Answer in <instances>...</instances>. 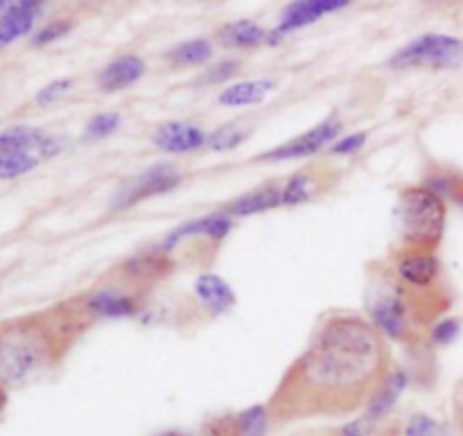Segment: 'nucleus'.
<instances>
[{
	"mask_svg": "<svg viewBox=\"0 0 463 436\" xmlns=\"http://www.w3.org/2000/svg\"><path fill=\"white\" fill-rule=\"evenodd\" d=\"M118 125H120V116H118V113H98V116L89 122V127H86V138H104V136H109L111 131H116Z\"/></svg>",
	"mask_w": 463,
	"mask_h": 436,
	"instance_id": "25",
	"label": "nucleus"
},
{
	"mask_svg": "<svg viewBox=\"0 0 463 436\" xmlns=\"http://www.w3.org/2000/svg\"><path fill=\"white\" fill-rule=\"evenodd\" d=\"M389 374L392 351L371 321L328 317L267 401L269 423L342 419L369 405Z\"/></svg>",
	"mask_w": 463,
	"mask_h": 436,
	"instance_id": "1",
	"label": "nucleus"
},
{
	"mask_svg": "<svg viewBox=\"0 0 463 436\" xmlns=\"http://www.w3.org/2000/svg\"><path fill=\"white\" fill-rule=\"evenodd\" d=\"M269 425V414L265 405H256L238 414V428L242 436H262Z\"/></svg>",
	"mask_w": 463,
	"mask_h": 436,
	"instance_id": "23",
	"label": "nucleus"
},
{
	"mask_svg": "<svg viewBox=\"0 0 463 436\" xmlns=\"http://www.w3.org/2000/svg\"><path fill=\"white\" fill-rule=\"evenodd\" d=\"M366 143V134L362 131V134H351V136H344L339 143L333 145V149L330 152L333 154H353V152H360L362 147H364Z\"/></svg>",
	"mask_w": 463,
	"mask_h": 436,
	"instance_id": "31",
	"label": "nucleus"
},
{
	"mask_svg": "<svg viewBox=\"0 0 463 436\" xmlns=\"http://www.w3.org/2000/svg\"><path fill=\"white\" fill-rule=\"evenodd\" d=\"M5 403H7V393H5V389H3V387H0V412H3Z\"/></svg>",
	"mask_w": 463,
	"mask_h": 436,
	"instance_id": "34",
	"label": "nucleus"
},
{
	"mask_svg": "<svg viewBox=\"0 0 463 436\" xmlns=\"http://www.w3.org/2000/svg\"><path fill=\"white\" fill-rule=\"evenodd\" d=\"M276 206H283V185L267 184L262 188L253 190V193H247L235 199L229 206V215L247 217L256 215V213H265Z\"/></svg>",
	"mask_w": 463,
	"mask_h": 436,
	"instance_id": "15",
	"label": "nucleus"
},
{
	"mask_svg": "<svg viewBox=\"0 0 463 436\" xmlns=\"http://www.w3.org/2000/svg\"><path fill=\"white\" fill-rule=\"evenodd\" d=\"M238 71H240L238 59H224V62H217L215 66H211L206 72H202L199 84H220V81H226L231 80V77L238 75Z\"/></svg>",
	"mask_w": 463,
	"mask_h": 436,
	"instance_id": "26",
	"label": "nucleus"
},
{
	"mask_svg": "<svg viewBox=\"0 0 463 436\" xmlns=\"http://www.w3.org/2000/svg\"><path fill=\"white\" fill-rule=\"evenodd\" d=\"M194 292H197L199 301L208 308L213 315H222L235 306V292L224 279L215 274H202L194 280Z\"/></svg>",
	"mask_w": 463,
	"mask_h": 436,
	"instance_id": "14",
	"label": "nucleus"
},
{
	"mask_svg": "<svg viewBox=\"0 0 463 436\" xmlns=\"http://www.w3.org/2000/svg\"><path fill=\"white\" fill-rule=\"evenodd\" d=\"M72 27V21H54V23H48V25L43 27V30H39L34 34V39H32V45H45V43H52V41L61 39L66 32H71Z\"/></svg>",
	"mask_w": 463,
	"mask_h": 436,
	"instance_id": "28",
	"label": "nucleus"
},
{
	"mask_svg": "<svg viewBox=\"0 0 463 436\" xmlns=\"http://www.w3.org/2000/svg\"><path fill=\"white\" fill-rule=\"evenodd\" d=\"M369 430H371V425L366 423L364 419H357V421H351V423L344 425V428L339 430L337 436H366Z\"/></svg>",
	"mask_w": 463,
	"mask_h": 436,
	"instance_id": "33",
	"label": "nucleus"
},
{
	"mask_svg": "<svg viewBox=\"0 0 463 436\" xmlns=\"http://www.w3.org/2000/svg\"><path fill=\"white\" fill-rule=\"evenodd\" d=\"M41 156L21 149H0V179H16L39 166Z\"/></svg>",
	"mask_w": 463,
	"mask_h": 436,
	"instance_id": "20",
	"label": "nucleus"
},
{
	"mask_svg": "<svg viewBox=\"0 0 463 436\" xmlns=\"http://www.w3.org/2000/svg\"><path fill=\"white\" fill-rule=\"evenodd\" d=\"M276 81L269 77H262V80H249V81H238V84L229 86L226 90H222L220 102L224 107H249V104H258L267 98V95L274 90Z\"/></svg>",
	"mask_w": 463,
	"mask_h": 436,
	"instance_id": "16",
	"label": "nucleus"
},
{
	"mask_svg": "<svg viewBox=\"0 0 463 436\" xmlns=\"http://www.w3.org/2000/svg\"><path fill=\"white\" fill-rule=\"evenodd\" d=\"M398 213L405 247L437 251L446 233V202L425 185H407L398 197Z\"/></svg>",
	"mask_w": 463,
	"mask_h": 436,
	"instance_id": "2",
	"label": "nucleus"
},
{
	"mask_svg": "<svg viewBox=\"0 0 463 436\" xmlns=\"http://www.w3.org/2000/svg\"><path fill=\"white\" fill-rule=\"evenodd\" d=\"M312 188H315V179L312 172H298L292 175L283 185V206H298L306 204L312 197Z\"/></svg>",
	"mask_w": 463,
	"mask_h": 436,
	"instance_id": "22",
	"label": "nucleus"
},
{
	"mask_svg": "<svg viewBox=\"0 0 463 436\" xmlns=\"http://www.w3.org/2000/svg\"><path fill=\"white\" fill-rule=\"evenodd\" d=\"M405 387H407L405 371L402 369L392 371V374H389V378L383 383V387L378 389V393H375V396L371 398L369 405H366V412L362 419H364L371 428H373L375 423H380L383 419H387V416L392 414L393 407H396L401 393L405 392Z\"/></svg>",
	"mask_w": 463,
	"mask_h": 436,
	"instance_id": "12",
	"label": "nucleus"
},
{
	"mask_svg": "<svg viewBox=\"0 0 463 436\" xmlns=\"http://www.w3.org/2000/svg\"><path fill=\"white\" fill-rule=\"evenodd\" d=\"M247 134L249 131L242 129V127L226 125V127H220L217 131H213V134L208 136L206 145L211 149H215V152H226V149L238 147V145L247 138Z\"/></svg>",
	"mask_w": 463,
	"mask_h": 436,
	"instance_id": "24",
	"label": "nucleus"
},
{
	"mask_svg": "<svg viewBox=\"0 0 463 436\" xmlns=\"http://www.w3.org/2000/svg\"><path fill=\"white\" fill-rule=\"evenodd\" d=\"M231 229H233V220H231L229 213H213V215L184 222L181 226H176V229L163 240L161 249L163 251H170V249H175L181 240L197 238V235H206V238L220 242V240H224L226 235H229Z\"/></svg>",
	"mask_w": 463,
	"mask_h": 436,
	"instance_id": "9",
	"label": "nucleus"
},
{
	"mask_svg": "<svg viewBox=\"0 0 463 436\" xmlns=\"http://www.w3.org/2000/svg\"><path fill=\"white\" fill-rule=\"evenodd\" d=\"M441 434V428L434 419L425 414H416L411 416L410 423L405 428V436H439Z\"/></svg>",
	"mask_w": 463,
	"mask_h": 436,
	"instance_id": "29",
	"label": "nucleus"
},
{
	"mask_svg": "<svg viewBox=\"0 0 463 436\" xmlns=\"http://www.w3.org/2000/svg\"><path fill=\"white\" fill-rule=\"evenodd\" d=\"M145 75V62L136 54H125V57L113 59L111 63L99 71L98 84L99 89L107 90V93H113V90H122L127 86L136 84L140 77Z\"/></svg>",
	"mask_w": 463,
	"mask_h": 436,
	"instance_id": "11",
	"label": "nucleus"
},
{
	"mask_svg": "<svg viewBox=\"0 0 463 436\" xmlns=\"http://www.w3.org/2000/svg\"><path fill=\"white\" fill-rule=\"evenodd\" d=\"M423 185L432 190L443 202H455L463 206V172L455 167H432L425 175Z\"/></svg>",
	"mask_w": 463,
	"mask_h": 436,
	"instance_id": "17",
	"label": "nucleus"
},
{
	"mask_svg": "<svg viewBox=\"0 0 463 436\" xmlns=\"http://www.w3.org/2000/svg\"><path fill=\"white\" fill-rule=\"evenodd\" d=\"M459 328H461L459 321L446 319V321H441V324L434 326L432 335H430V337H432V342L439 344V346H446V344H450L452 339L459 335Z\"/></svg>",
	"mask_w": 463,
	"mask_h": 436,
	"instance_id": "30",
	"label": "nucleus"
},
{
	"mask_svg": "<svg viewBox=\"0 0 463 436\" xmlns=\"http://www.w3.org/2000/svg\"><path fill=\"white\" fill-rule=\"evenodd\" d=\"M172 267H175V262L158 247V251H145L140 256L129 258L127 262H122L120 270L127 283L136 285V288H149L156 280L165 279Z\"/></svg>",
	"mask_w": 463,
	"mask_h": 436,
	"instance_id": "8",
	"label": "nucleus"
},
{
	"mask_svg": "<svg viewBox=\"0 0 463 436\" xmlns=\"http://www.w3.org/2000/svg\"><path fill=\"white\" fill-rule=\"evenodd\" d=\"M89 308L95 317H131L136 315V301L131 294L116 289H99L90 294Z\"/></svg>",
	"mask_w": 463,
	"mask_h": 436,
	"instance_id": "18",
	"label": "nucleus"
},
{
	"mask_svg": "<svg viewBox=\"0 0 463 436\" xmlns=\"http://www.w3.org/2000/svg\"><path fill=\"white\" fill-rule=\"evenodd\" d=\"M463 59V43L455 36L446 34H425L407 43L401 52L393 54V68L411 66H434L448 68L455 66Z\"/></svg>",
	"mask_w": 463,
	"mask_h": 436,
	"instance_id": "3",
	"label": "nucleus"
},
{
	"mask_svg": "<svg viewBox=\"0 0 463 436\" xmlns=\"http://www.w3.org/2000/svg\"><path fill=\"white\" fill-rule=\"evenodd\" d=\"M213 57V45L206 39H190L185 43L175 45L167 52V59L179 66H194V63H203L206 59Z\"/></svg>",
	"mask_w": 463,
	"mask_h": 436,
	"instance_id": "21",
	"label": "nucleus"
},
{
	"mask_svg": "<svg viewBox=\"0 0 463 436\" xmlns=\"http://www.w3.org/2000/svg\"><path fill=\"white\" fill-rule=\"evenodd\" d=\"M396 274L402 283L416 289L434 288L441 276V261L437 251H420V249H401L393 258Z\"/></svg>",
	"mask_w": 463,
	"mask_h": 436,
	"instance_id": "6",
	"label": "nucleus"
},
{
	"mask_svg": "<svg viewBox=\"0 0 463 436\" xmlns=\"http://www.w3.org/2000/svg\"><path fill=\"white\" fill-rule=\"evenodd\" d=\"M452 419H455L457 430L463 436V375L459 383L455 384V392H452Z\"/></svg>",
	"mask_w": 463,
	"mask_h": 436,
	"instance_id": "32",
	"label": "nucleus"
},
{
	"mask_svg": "<svg viewBox=\"0 0 463 436\" xmlns=\"http://www.w3.org/2000/svg\"><path fill=\"white\" fill-rule=\"evenodd\" d=\"M163 436H184V434H179V432H167V434H163Z\"/></svg>",
	"mask_w": 463,
	"mask_h": 436,
	"instance_id": "35",
	"label": "nucleus"
},
{
	"mask_svg": "<svg viewBox=\"0 0 463 436\" xmlns=\"http://www.w3.org/2000/svg\"><path fill=\"white\" fill-rule=\"evenodd\" d=\"M351 5L348 0H306V3H292L280 16L279 27L267 36V41L271 39V43H279V39L288 32L298 30L303 25H310V23L319 21L326 14H333L337 9Z\"/></svg>",
	"mask_w": 463,
	"mask_h": 436,
	"instance_id": "7",
	"label": "nucleus"
},
{
	"mask_svg": "<svg viewBox=\"0 0 463 436\" xmlns=\"http://www.w3.org/2000/svg\"><path fill=\"white\" fill-rule=\"evenodd\" d=\"M179 184L181 175L175 166H170V163L152 166L149 170H145L143 175L134 176V179L127 181V184L118 190V194L111 202V208L113 211H125V208L136 206V204L145 202V199L170 193V190H175Z\"/></svg>",
	"mask_w": 463,
	"mask_h": 436,
	"instance_id": "4",
	"label": "nucleus"
},
{
	"mask_svg": "<svg viewBox=\"0 0 463 436\" xmlns=\"http://www.w3.org/2000/svg\"><path fill=\"white\" fill-rule=\"evenodd\" d=\"M206 134L188 122H165L154 131V145L163 152L185 154L206 145Z\"/></svg>",
	"mask_w": 463,
	"mask_h": 436,
	"instance_id": "10",
	"label": "nucleus"
},
{
	"mask_svg": "<svg viewBox=\"0 0 463 436\" xmlns=\"http://www.w3.org/2000/svg\"><path fill=\"white\" fill-rule=\"evenodd\" d=\"M342 131V122L337 118H328V120L319 122L317 127H312L310 131L306 134L297 136L289 143L280 145V147L269 149V152L262 154V161H292V158H303V156H312L319 149L328 147L335 138Z\"/></svg>",
	"mask_w": 463,
	"mask_h": 436,
	"instance_id": "5",
	"label": "nucleus"
},
{
	"mask_svg": "<svg viewBox=\"0 0 463 436\" xmlns=\"http://www.w3.org/2000/svg\"><path fill=\"white\" fill-rule=\"evenodd\" d=\"M265 39V30L253 21L226 23L220 30V41L226 48H251Z\"/></svg>",
	"mask_w": 463,
	"mask_h": 436,
	"instance_id": "19",
	"label": "nucleus"
},
{
	"mask_svg": "<svg viewBox=\"0 0 463 436\" xmlns=\"http://www.w3.org/2000/svg\"><path fill=\"white\" fill-rule=\"evenodd\" d=\"M41 14V3L34 0H23L14 3L7 16L0 18V50L16 41L18 36L27 34L34 25V18Z\"/></svg>",
	"mask_w": 463,
	"mask_h": 436,
	"instance_id": "13",
	"label": "nucleus"
},
{
	"mask_svg": "<svg viewBox=\"0 0 463 436\" xmlns=\"http://www.w3.org/2000/svg\"><path fill=\"white\" fill-rule=\"evenodd\" d=\"M71 89H72L71 77H61V80H54V81H50L48 86H43V89L39 90V95H36V102L43 104V107H48V104L61 100L63 95H66Z\"/></svg>",
	"mask_w": 463,
	"mask_h": 436,
	"instance_id": "27",
	"label": "nucleus"
}]
</instances>
